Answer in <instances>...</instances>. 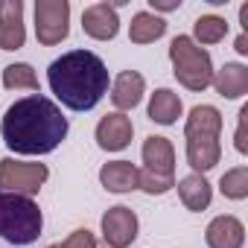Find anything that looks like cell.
<instances>
[{"instance_id": "4316f807", "label": "cell", "mask_w": 248, "mask_h": 248, "mask_svg": "<svg viewBox=\"0 0 248 248\" xmlns=\"http://www.w3.org/2000/svg\"><path fill=\"white\" fill-rule=\"evenodd\" d=\"M233 50H236L239 56H248V35H245V32H242V35L236 38V44H233Z\"/></svg>"}, {"instance_id": "9a60e30c", "label": "cell", "mask_w": 248, "mask_h": 248, "mask_svg": "<svg viewBox=\"0 0 248 248\" xmlns=\"http://www.w3.org/2000/svg\"><path fill=\"white\" fill-rule=\"evenodd\" d=\"M219 96L225 99H239L248 93V67L239 62H225L219 70H213V82Z\"/></svg>"}, {"instance_id": "d4e9b609", "label": "cell", "mask_w": 248, "mask_h": 248, "mask_svg": "<svg viewBox=\"0 0 248 248\" xmlns=\"http://www.w3.org/2000/svg\"><path fill=\"white\" fill-rule=\"evenodd\" d=\"M62 248H96V236H93V231H88V228H76L64 242H59Z\"/></svg>"}, {"instance_id": "6da1fadb", "label": "cell", "mask_w": 248, "mask_h": 248, "mask_svg": "<svg viewBox=\"0 0 248 248\" xmlns=\"http://www.w3.org/2000/svg\"><path fill=\"white\" fill-rule=\"evenodd\" d=\"M67 117L44 93H30L12 102L0 120L3 143L15 155H50L67 138Z\"/></svg>"}, {"instance_id": "4fadbf2b", "label": "cell", "mask_w": 248, "mask_h": 248, "mask_svg": "<svg viewBox=\"0 0 248 248\" xmlns=\"http://www.w3.org/2000/svg\"><path fill=\"white\" fill-rule=\"evenodd\" d=\"M143 93H146V79L138 70H123L114 79V85H111V102H114V108L120 114L138 108L140 99H143Z\"/></svg>"}, {"instance_id": "7c38bea8", "label": "cell", "mask_w": 248, "mask_h": 248, "mask_svg": "<svg viewBox=\"0 0 248 248\" xmlns=\"http://www.w3.org/2000/svg\"><path fill=\"white\" fill-rule=\"evenodd\" d=\"M204 242H207V248H242L245 245V225L236 216L222 213V216L210 219V225L204 231Z\"/></svg>"}, {"instance_id": "ffe728a7", "label": "cell", "mask_w": 248, "mask_h": 248, "mask_svg": "<svg viewBox=\"0 0 248 248\" xmlns=\"http://www.w3.org/2000/svg\"><path fill=\"white\" fill-rule=\"evenodd\" d=\"M225 35H228V21L222 15H202V18H196L190 38L202 47V44H219Z\"/></svg>"}, {"instance_id": "2e32d148", "label": "cell", "mask_w": 248, "mask_h": 248, "mask_svg": "<svg viewBox=\"0 0 248 248\" xmlns=\"http://www.w3.org/2000/svg\"><path fill=\"white\" fill-rule=\"evenodd\" d=\"M138 172H140V170H138L132 161H108V164H102V170H99V184H102L108 193L123 196V193L138 190Z\"/></svg>"}, {"instance_id": "484cf974", "label": "cell", "mask_w": 248, "mask_h": 248, "mask_svg": "<svg viewBox=\"0 0 248 248\" xmlns=\"http://www.w3.org/2000/svg\"><path fill=\"white\" fill-rule=\"evenodd\" d=\"M149 6H152V15L155 12H172L181 6V0H149Z\"/></svg>"}, {"instance_id": "cb8c5ba5", "label": "cell", "mask_w": 248, "mask_h": 248, "mask_svg": "<svg viewBox=\"0 0 248 248\" xmlns=\"http://www.w3.org/2000/svg\"><path fill=\"white\" fill-rule=\"evenodd\" d=\"M233 146L239 155H248V105L239 108V120H236V135H233Z\"/></svg>"}, {"instance_id": "7402d4cb", "label": "cell", "mask_w": 248, "mask_h": 248, "mask_svg": "<svg viewBox=\"0 0 248 248\" xmlns=\"http://www.w3.org/2000/svg\"><path fill=\"white\" fill-rule=\"evenodd\" d=\"M219 190L225 199L231 202H242L248 199V167H233L219 178Z\"/></svg>"}, {"instance_id": "f1b7e54d", "label": "cell", "mask_w": 248, "mask_h": 248, "mask_svg": "<svg viewBox=\"0 0 248 248\" xmlns=\"http://www.w3.org/2000/svg\"><path fill=\"white\" fill-rule=\"evenodd\" d=\"M102 248H108V245H102Z\"/></svg>"}, {"instance_id": "52a82bcc", "label": "cell", "mask_w": 248, "mask_h": 248, "mask_svg": "<svg viewBox=\"0 0 248 248\" xmlns=\"http://www.w3.org/2000/svg\"><path fill=\"white\" fill-rule=\"evenodd\" d=\"M70 35L67 0H35V38L44 47H56Z\"/></svg>"}, {"instance_id": "8992f818", "label": "cell", "mask_w": 248, "mask_h": 248, "mask_svg": "<svg viewBox=\"0 0 248 248\" xmlns=\"http://www.w3.org/2000/svg\"><path fill=\"white\" fill-rule=\"evenodd\" d=\"M47 178H50L47 164L15 161V158H3V161H0V190H6V193H21V196L32 199L47 184Z\"/></svg>"}, {"instance_id": "ac0fdd59", "label": "cell", "mask_w": 248, "mask_h": 248, "mask_svg": "<svg viewBox=\"0 0 248 248\" xmlns=\"http://www.w3.org/2000/svg\"><path fill=\"white\" fill-rule=\"evenodd\" d=\"M149 120L158 123V126H175L178 117L184 114V102L175 91L170 88H158L152 96H149V108H146Z\"/></svg>"}, {"instance_id": "7a4b0ae2", "label": "cell", "mask_w": 248, "mask_h": 248, "mask_svg": "<svg viewBox=\"0 0 248 248\" xmlns=\"http://www.w3.org/2000/svg\"><path fill=\"white\" fill-rule=\"evenodd\" d=\"M56 99L70 111H91L108 93V67L91 50H70L47 67Z\"/></svg>"}, {"instance_id": "d6986e66", "label": "cell", "mask_w": 248, "mask_h": 248, "mask_svg": "<svg viewBox=\"0 0 248 248\" xmlns=\"http://www.w3.org/2000/svg\"><path fill=\"white\" fill-rule=\"evenodd\" d=\"M167 35V21L152 12H138L129 24V38L132 44H152Z\"/></svg>"}, {"instance_id": "e0dca14e", "label": "cell", "mask_w": 248, "mask_h": 248, "mask_svg": "<svg viewBox=\"0 0 248 248\" xmlns=\"http://www.w3.org/2000/svg\"><path fill=\"white\" fill-rule=\"evenodd\" d=\"M175 190H178L181 204H184L187 210H193V213L207 210L210 202H213V187H210V181H207L204 175H199V172L184 175V178L175 184Z\"/></svg>"}, {"instance_id": "30bf717a", "label": "cell", "mask_w": 248, "mask_h": 248, "mask_svg": "<svg viewBox=\"0 0 248 248\" xmlns=\"http://www.w3.org/2000/svg\"><path fill=\"white\" fill-rule=\"evenodd\" d=\"M27 41L24 3L21 0H0V50H21Z\"/></svg>"}, {"instance_id": "3957f363", "label": "cell", "mask_w": 248, "mask_h": 248, "mask_svg": "<svg viewBox=\"0 0 248 248\" xmlns=\"http://www.w3.org/2000/svg\"><path fill=\"white\" fill-rule=\"evenodd\" d=\"M222 114L213 105H196L184 123V140H187V164L193 172L204 175L222 161Z\"/></svg>"}, {"instance_id": "603a6c76", "label": "cell", "mask_w": 248, "mask_h": 248, "mask_svg": "<svg viewBox=\"0 0 248 248\" xmlns=\"http://www.w3.org/2000/svg\"><path fill=\"white\" fill-rule=\"evenodd\" d=\"M172 187H175V175H164V172H152V170L138 172V190H143L146 196H164Z\"/></svg>"}, {"instance_id": "ba28073f", "label": "cell", "mask_w": 248, "mask_h": 248, "mask_svg": "<svg viewBox=\"0 0 248 248\" xmlns=\"http://www.w3.org/2000/svg\"><path fill=\"white\" fill-rule=\"evenodd\" d=\"M102 239L108 248H129L135 239H138V231H140V222H138V213L126 204H117V207H108L102 213Z\"/></svg>"}, {"instance_id": "8fae6325", "label": "cell", "mask_w": 248, "mask_h": 248, "mask_svg": "<svg viewBox=\"0 0 248 248\" xmlns=\"http://www.w3.org/2000/svg\"><path fill=\"white\" fill-rule=\"evenodd\" d=\"M82 30L93 41H114L120 32V18L117 9L108 3H93L82 12Z\"/></svg>"}, {"instance_id": "44dd1931", "label": "cell", "mask_w": 248, "mask_h": 248, "mask_svg": "<svg viewBox=\"0 0 248 248\" xmlns=\"http://www.w3.org/2000/svg\"><path fill=\"white\" fill-rule=\"evenodd\" d=\"M3 88H6V91H21V88H27V91L41 93L38 76H35L32 64H27V62H15V64H6V67H3Z\"/></svg>"}, {"instance_id": "5bb4252c", "label": "cell", "mask_w": 248, "mask_h": 248, "mask_svg": "<svg viewBox=\"0 0 248 248\" xmlns=\"http://www.w3.org/2000/svg\"><path fill=\"white\" fill-rule=\"evenodd\" d=\"M143 170H152V172H164V175H175V146L170 138L164 135H149L143 140Z\"/></svg>"}, {"instance_id": "83f0119b", "label": "cell", "mask_w": 248, "mask_h": 248, "mask_svg": "<svg viewBox=\"0 0 248 248\" xmlns=\"http://www.w3.org/2000/svg\"><path fill=\"white\" fill-rule=\"evenodd\" d=\"M47 248H62V245H59V242H53V245H47Z\"/></svg>"}, {"instance_id": "9c48e42d", "label": "cell", "mask_w": 248, "mask_h": 248, "mask_svg": "<svg viewBox=\"0 0 248 248\" xmlns=\"http://www.w3.org/2000/svg\"><path fill=\"white\" fill-rule=\"evenodd\" d=\"M93 138H96V146H99V149H105V152H123V149L132 143V138H135L132 117L120 114V111L105 114V117L96 123Z\"/></svg>"}, {"instance_id": "5b68a950", "label": "cell", "mask_w": 248, "mask_h": 248, "mask_svg": "<svg viewBox=\"0 0 248 248\" xmlns=\"http://www.w3.org/2000/svg\"><path fill=\"white\" fill-rule=\"evenodd\" d=\"M170 62L178 85L187 91H204L213 82V62L204 47H199L190 35H175L170 41Z\"/></svg>"}, {"instance_id": "277c9868", "label": "cell", "mask_w": 248, "mask_h": 248, "mask_svg": "<svg viewBox=\"0 0 248 248\" xmlns=\"http://www.w3.org/2000/svg\"><path fill=\"white\" fill-rule=\"evenodd\" d=\"M44 216L35 199L0 190V239L9 245H32L41 236Z\"/></svg>"}]
</instances>
